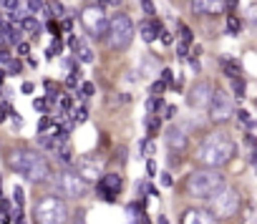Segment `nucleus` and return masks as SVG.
Returning <instances> with one entry per match:
<instances>
[{
	"label": "nucleus",
	"mask_w": 257,
	"mask_h": 224,
	"mask_svg": "<svg viewBox=\"0 0 257 224\" xmlns=\"http://www.w3.org/2000/svg\"><path fill=\"white\" fill-rule=\"evenodd\" d=\"M237 156V141L227 131H214L202 139L197 146V164L204 169H222Z\"/></svg>",
	"instance_id": "f257e3e1"
},
{
	"label": "nucleus",
	"mask_w": 257,
	"mask_h": 224,
	"mask_svg": "<svg viewBox=\"0 0 257 224\" xmlns=\"http://www.w3.org/2000/svg\"><path fill=\"white\" fill-rule=\"evenodd\" d=\"M8 166L16 174H21V176H26V179L36 181V184H41V181H46L51 176V164L46 161L43 154H38L33 149H16V151H11Z\"/></svg>",
	"instance_id": "f03ea898"
},
{
	"label": "nucleus",
	"mask_w": 257,
	"mask_h": 224,
	"mask_svg": "<svg viewBox=\"0 0 257 224\" xmlns=\"http://www.w3.org/2000/svg\"><path fill=\"white\" fill-rule=\"evenodd\" d=\"M224 186H227V181L219 174V169H197L187 179V194L194 199H204V201H209Z\"/></svg>",
	"instance_id": "7ed1b4c3"
},
{
	"label": "nucleus",
	"mask_w": 257,
	"mask_h": 224,
	"mask_svg": "<svg viewBox=\"0 0 257 224\" xmlns=\"http://www.w3.org/2000/svg\"><path fill=\"white\" fill-rule=\"evenodd\" d=\"M106 43L111 51H126L134 41V23L126 13H116L108 18V26H106V33H103Z\"/></svg>",
	"instance_id": "20e7f679"
},
{
	"label": "nucleus",
	"mask_w": 257,
	"mask_h": 224,
	"mask_svg": "<svg viewBox=\"0 0 257 224\" xmlns=\"http://www.w3.org/2000/svg\"><path fill=\"white\" fill-rule=\"evenodd\" d=\"M33 216L36 224H68L71 221V211L68 204L63 201V196H43L36 206H33Z\"/></svg>",
	"instance_id": "39448f33"
},
{
	"label": "nucleus",
	"mask_w": 257,
	"mask_h": 224,
	"mask_svg": "<svg viewBox=\"0 0 257 224\" xmlns=\"http://www.w3.org/2000/svg\"><path fill=\"white\" fill-rule=\"evenodd\" d=\"M53 184H56V191L66 199H83L88 194V181L81 179L76 174V169H61L56 176H53Z\"/></svg>",
	"instance_id": "423d86ee"
},
{
	"label": "nucleus",
	"mask_w": 257,
	"mask_h": 224,
	"mask_svg": "<svg viewBox=\"0 0 257 224\" xmlns=\"http://www.w3.org/2000/svg\"><path fill=\"white\" fill-rule=\"evenodd\" d=\"M207 111H209V121L212 124H227L234 116V96H229L222 88H217V91L212 88Z\"/></svg>",
	"instance_id": "0eeeda50"
},
{
	"label": "nucleus",
	"mask_w": 257,
	"mask_h": 224,
	"mask_svg": "<svg viewBox=\"0 0 257 224\" xmlns=\"http://www.w3.org/2000/svg\"><path fill=\"white\" fill-rule=\"evenodd\" d=\"M237 209H239V191H237V189L224 186L219 194H214V196L209 199V211H212L217 219H229V216L237 214Z\"/></svg>",
	"instance_id": "6e6552de"
},
{
	"label": "nucleus",
	"mask_w": 257,
	"mask_h": 224,
	"mask_svg": "<svg viewBox=\"0 0 257 224\" xmlns=\"http://www.w3.org/2000/svg\"><path fill=\"white\" fill-rule=\"evenodd\" d=\"M81 23H83V28L91 38L101 41L103 33H106V26H108V16L103 13L101 6H86L83 13H81Z\"/></svg>",
	"instance_id": "1a4fd4ad"
},
{
	"label": "nucleus",
	"mask_w": 257,
	"mask_h": 224,
	"mask_svg": "<svg viewBox=\"0 0 257 224\" xmlns=\"http://www.w3.org/2000/svg\"><path fill=\"white\" fill-rule=\"evenodd\" d=\"M73 169H76V174H78L81 179H86V181H98V176L103 174V166H101V161H98L96 156H81V159L73 164Z\"/></svg>",
	"instance_id": "9d476101"
},
{
	"label": "nucleus",
	"mask_w": 257,
	"mask_h": 224,
	"mask_svg": "<svg viewBox=\"0 0 257 224\" xmlns=\"http://www.w3.org/2000/svg\"><path fill=\"white\" fill-rule=\"evenodd\" d=\"M164 139H167V146H169L172 154H182L189 146V136H187V131L182 126H169L167 134H164Z\"/></svg>",
	"instance_id": "9b49d317"
},
{
	"label": "nucleus",
	"mask_w": 257,
	"mask_h": 224,
	"mask_svg": "<svg viewBox=\"0 0 257 224\" xmlns=\"http://www.w3.org/2000/svg\"><path fill=\"white\" fill-rule=\"evenodd\" d=\"M209 96H212V86H209L207 81H199V83H194V86L189 88L187 101H189V106H192V108H207Z\"/></svg>",
	"instance_id": "f8f14e48"
},
{
	"label": "nucleus",
	"mask_w": 257,
	"mask_h": 224,
	"mask_svg": "<svg viewBox=\"0 0 257 224\" xmlns=\"http://www.w3.org/2000/svg\"><path fill=\"white\" fill-rule=\"evenodd\" d=\"M96 184H98V191L103 194V199H106V201H113L116 194L121 191V184H123V181H121L118 174H101Z\"/></svg>",
	"instance_id": "ddd939ff"
},
{
	"label": "nucleus",
	"mask_w": 257,
	"mask_h": 224,
	"mask_svg": "<svg viewBox=\"0 0 257 224\" xmlns=\"http://www.w3.org/2000/svg\"><path fill=\"white\" fill-rule=\"evenodd\" d=\"M182 224H219V219H217L209 209H197V206H192V209H187V211L182 214Z\"/></svg>",
	"instance_id": "4468645a"
},
{
	"label": "nucleus",
	"mask_w": 257,
	"mask_h": 224,
	"mask_svg": "<svg viewBox=\"0 0 257 224\" xmlns=\"http://www.w3.org/2000/svg\"><path fill=\"white\" fill-rule=\"evenodd\" d=\"M189 3L197 16H212L222 8V0H189Z\"/></svg>",
	"instance_id": "2eb2a0df"
},
{
	"label": "nucleus",
	"mask_w": 257,
	"mask_h": 224,
	"mask_svg": "<svg viewBox=\"0 0 257 224\" xmlns=\"http://www.w3.org/2000/svg\"><path fill=\"white\" fill-rule=\"evenodd\" d=\"M157 31H162V21H149V23H142V38L147 43H154L157 41Z\"/></svg>",
	"instance_id": "dca6fc26"
},
{
	"label": "nucleus",
	"mask_w": 257,
	"mask_h": 224,
	"mask_svg": "<svg viewBox=\"0 0 257 224\" xmlns=\"http://www.w3.org/2000/svg\"><path fill=\"white\" fill-rule=\"evenodd\" d=\"M222 68H224V76H229V78H237V76H242V68H239V63H237V61H232V58H222Z\"/></svg>",
	"instance_id": "f3484780"
},
{
	"label": "nucleus",
	"mask_w": 257,
	"mask_h": 224,
	"mask_svg": "<svg viewBox=\"0 0 257 224\" xmlns=\"http://www.w3.org/2000/svg\"><path fill=\"white\" fill-rule=\"evenodd\" d=\"M53 151H56V159H58L61 164H66V166H68V164L73 161V159H71L73 154H71V149H68V144H58V146H56Z\"/></svg>",
	"instance_id": "a211bd4d"
},
{
	"label": "nucleus",
	"mask_w": 257,
	"mask_h": 224,
	"mask_svg": "<svg viewBox=\"0 0 257 224\" xmlns=\"http://www.w3.org/2000/svg\"><path fill=\"white\" fill-rule=\"evenodd\" d=\"M18 28H21L23 33H31V36L36 33V36H38V23H36V18H33V16H26V18L18 23Z\"/></svg>",
	"instance_id": "6ab92c4d"
},
{
	"label": "nucleus",
	"mask_w": 257,
	"mask_h": 224,
	"mask_svg": "<svg viewBox=\"0 0 257 224\" xmlns=\"http://www.w3.org/2000/svg\"><path fill=\"white\" fill-rule=\"evenodd\" d=\"M244 91H247V83H244V78H242V76L232 78V96H237V98H244Z\"/></svg>",
	"instance_id": "aec40b11"
},
{
	"label": "nucleus",
	"mask_w": 257,
	"mask_h": 224,
	"mask_svg": "<svg viewBox=\"0 0 257 224\" xmlns=\"http://www.w3.org/2000/svg\"><path fill=\"white\" fill-rule=\"evenodd\" d=\"M76 56H78V61H81V63H91V61H93L91 48H88V46H83V43H78V46H76Z\"/></svg>",
	"instance_id": "412c9836"
},
{
	"label": "nucleus",
	"mask_w": 257,
	"mask_h": 224,
	"mask_svg": "<svg viewBox=\"0 0 257 224\" xmlns=\"http://www.w3.org/2000/svg\"><path fill=\"white\" fill-rule=\"evenodd\" d=\"M159 119L154 116V114H149V119H147V136L149 139H157V131H159Z\"/></svg>",
	"instance_id": "4be33fe9"
},
{
	"label": "nucleus",
	"mask_w": 257,
	"mask_h": 224,
	"mask_svg": "<svg viewBox=\"0 0 257 224\" xmlns=\"http://www.w3.org/2000/svg\"><path fill=\"white\" fill-rule=\"evenodd\" d=\"M142 154H144L147 159H149V156H154V154H157V141L147 136V139L142 141Z\"/></svg>",
	"instance_id": "5701e85b"
},
{
	"label": "nucleus",
	"mask_w": 257,
	"mask_h": 224,
	"mask_svg": "<svg viewBox=\"0 0 257 224\" xmlns=\"http://www.w3.org/2000/svg\"><path fill=\"white\" fill-rule=\"evenodd\" d=\"M38 146H41V149H46V151H53V149L58 146V141H56V139H53V134H51V136H41Z\"/></svg>",
	"instance_id": "b1692460"
},
{
	"label": "nucleus",
	"mask_w": 257,
	"mask_h": 224,
	"mask_svg": "<svg viewBox=\"0 0 257 224\" xmlns=\"http://www.w3.org/2000/svg\"><path fill=\"white\" fill-rule=\"evenodd\" d=\"M227 31H229L232 36H237V33L242 31V23H239V18H234V16H229V18H227Z\"/></svg>",
	"instance_id": "393cba45"
},
{
	"label": "nucleus",
	"mask_w": 257,
	"mask_h": 224,
	"mask_svg": "<svg viewBox=\"0 0 257 224\" xmlns=\"http://www.w3.org/2000/svg\"><path fill=\"white\" fill-rule=\"evenodd\" d=\"M164 106V101L159 98V96H152L149 101H147V111H149V114H154V111H159Z\"/></svg>",
	"instance_id": "a878e982"
},
{
	"label": "nucleus",
	"mask_w": 257,
	"mask_h": 224,
	"mask_svg": "<svg viewBox=\"0 0 257 224\" xmlns=\"http://www.w3.org/2000/svg\"><path fill=\"white\" fill-rule=\"evenodd\" d=\"M46 8V3H43V0H28V13L33 16V13H41Z\"/></svg>",
	"instance_id": "bb28decb"
},
{
	"label": "nucleus",
	"mask_w": 257,
	"mask_h": 224,
	"mask_svg": "<svg viewBox=\"0 0 257 224\" xmlns=\"http://www.w3.org/2000/svg\"><path fill=\"white\" fill-rule=\"evenodd\" d=\"M86 119H88V111H86V108H83V106H81V108H76V111H73V121H76V124H83V121H86Z\"/></svg>",
	"instance_id": "cd10ccee"
},
{
	"label": "nucleus",
	"mask_w": 257,
	"mask_h": 224,
	"mask_svg": "<svg viewBox=\"0 0 257 224\" xmlns=\"http://www.w3.org/2000/svg\"><path fill=\"white\" fill-rule=\"evenodd\" d=\"M237 119H239L242 124H247V129L254 126V124H252V116H249V111H237Z\"/></svg>",
	"instance_id": "c85d7f7f"
},
{
	"label": "nucleus",
	"mask_w": 257,
	"mask_h": 224,
	"mask_svg": "<svg viewBox=\"0 0 257 224\" xmlns=\"http://www.w3.org/2000/svg\"><path fill=\"white\" fill-rule=\"evenodd\" d=\"M149 91H152V96H159V93H164V91H167V83H164V81H154Z\"/></svg>",
	"instance_id": "c756f323"
},
{
	"label": "nucleus",
	"mask_w": 257,
	"mask_h": 224,
	"mask_svg": "<svg viewBox=\"0 0 257 224\" xmlns=\"http://www.w3.org/2000/svg\"><path fill=\"white\" fill-rule=\"evenodd\" d=\"M179 31H182V43H187V46H189V43H192V38H194V36H192V31H189L187 26H179Z\"/></svg>",
	"instance_id": "7c9ffc66"
},
{
	"label": "nucleus",
	"mask_w": 257,
	"mask_h": 224,
	"mask_svg": "<svg viewBox=\"0 0 257 224\" xmlns=\"http://www.w3.org/2000/svg\"><path fill=\"white\" fill-rule=\"evenodd\" d=\"M147 174H149V179H154L157 176V161L149 156V161H147Z\"/></svg>",
	"instance_id": "2f4dec72"
},
{
	"label": "nucleus",
	"mask_w": 257,
	"mask_h": 224,
	"mask_svg": "<svg viewBox=\"0 0 257 224\" xmlns=\"http://www.w3.org/2000/svg\"><path fill=\"white\" fill-rule=\"evenodd\" d=\"M13 199H16L18 206L23 204V199H26V196H23V186H13Z\"/></svg>",
	"instance_id": "473e14b6"
},
{
	"label": "nucleus",
	"mask_w": 257,
	"mask_h": 224,
	"mask_svg": "<svg viewBox=\"0 0 257 224\" xmlns=\"http://www.w3.org/2000/svg\"><path fill=\"white\" fill-rule=\"evenodd\" d=\"M162 81H164L167 86H172V83H174V73H172L169 68H164V71H162Z\"/></svg>",
	"instance_id": "72a5a7b5"
},
{
	"label": "nucleus",
	"mask_w": 257,
	"mask_h": 224,
	"mask_svg": "<svg viewBox=\"0 0 257 224\" xmlns=\"http://www.w3.org/2000/svg\"><path fill=\"white\" fill-rule=\"evenodd\" d=\"M33 108L46 111V108H48V101H46V98H33Z\"/></svg>",
	"instance_id": "f704fd0d"
},
{
	"label": "nucleus",
	"mask_w": 257,
	"mask_h": 224,
	"mask_svg": "<svg viewBox=\"0 0 257 224\" xmlns=\"http://www.w3.org/2000/svg\"><path fill=\"white\" fill-rule=\"evenodd\" d=\"M142 8H144V11H147L149 16H154V13H157V11H154V3H152V0H142Z\"/></svg>",
	"instance_id": "c9c22d12"
},
{
	"label": "nucleus",
	"mask_w": 257,
	"mask_h": 224,
	"mask_svg": "<svg viewBox=\"0 0 257 224\" xmlns=\"http://www.w3.org/2000/svg\"><path fill=\"white\" fill-rule=\"evenodd\" d=\"M11 116H13V126H16V129H21V126H23V119H21V114H18V111H11Z\"/></svg>",
	"instance_id": "e433bc0d"
},
{
	"label": "nucleus",
	"mask_w": 257,
	"mask_h": 224,
	"mask_svg": "<svg viewBox=\"0 0 257 224\" xmlns=\"http://www.w3.org/2000/svg\"><path fill=\"white\" fill-rule=\"evenodd\" d=\"M3 6L8 11H16V8H21V0H3Z\"/></svg>",
	"instance_id": "4c0bfd02"
},
{
	"label": "nucleus",
	"mask_w": 257,
	"mask_h": 224,
	"mask_svg": "<svg viewBox=\"0 0 257 224\" xmlns=\"http://www.w3.org/2000/svg\"><path fill=\"white\" fill-rule=\"evenodd\" d=\"M21 68H23V66H21L18 61H8V71H11V73H21Z\"/></svg>",
	"instance_id": "58836bf2"
},
{
	"label": "nucleus",
	"mask_w": 257,
	"mask_h": 224,
	"mask_svg": "<svg viewBox=\"0 0 257 224\" xmlns=\"http://www.w3.org/2000/svg\"><path fill=\"white\" fill-rule=\"evenodd\" d=\"M81 91H83V96H93L96 86H93V83H83V86H81Z\"/></svg>",
	"instance_id": "ea45409f"
},
{
	"label": "nucleus",
	"mask_w": 257,
	"mask_h": 224,
	"mask_svg": "<svg viewBox=\"0 0 257 224\" xmlns=\"http://www.w3.org/2000/svg\"><path fill=\"white\" fill-rule=\"evenodd\" d=\"M164 114H167L164 119H174V116H177V106H167V111H164Z\"/></svg>",
	"instance_id": "a19ab883"
},
{
	"label": "nucleus",
	"mask_w": 257,
	"mask_h": 224,
	"mask_svg": "<svg viewBox=\"0 0 257 224\" xmlns=\"http://www.w3.org/2000/svg\"><path fill=\"white\" fill-rule=\"evenodd\" d=\"M162 41H164L167 46H172V43H174V38H172V33H167V31H162Z\"/></svg>",
	"instance_id": "79ce46f5"
},
{
	"label": "nucleus",
	"mask_w": 257,
	"mask_h": 224,
	"mask_svg": "<svg viewBox=\"0 0 257 224\" xmlns=\"http://www.w3.org/2000/svg\"><path fill=\"white\" fill-rule=\"evenodd\" d=\"M177 53H179V58H187V43H179L177 46Z\"/></svg>",
	"instance_id": "37998d69"
},
{
	"label": "nucleus",
	"mask_w": 257,
	"mask_h": 224,
	"mask_svg": "<svg viewBox=\"0 0 257 224\" xmlns=\"http://www.w3.org/2000/svg\"><path fill=\"white\" fill-rule=\"evenodd\" d=\"M162 184H164V186H172V184H174L172 174H162Z\"/></svg>",
	"instance_id": "c03bdc74"
},
{
	"label": "nucleus",
	"mask_w": 257,
	"mask_h": 224,
	"mask_svg": "<svg viewBox=\"0 0 257 224\" xmlns=\"http://www.w3.org/2000/svg\"><path fill=\"white\" fill-rule=\"evenodd\" d=\"M28 51H31V46H28V43H18V53H21V56H26Z\"/></svg>",
	"instance_id": "a18cd8bd"
},
{
	"label": "nucleus",
	"mask_w": 257,
	"mask_h": 224,
	"mask_svg": "<svg viewBox=\"0 0 257 224\" xmlns=\"http://www.w3.org/2000/svg\"><path fill=\"white\" fill-rule=\"evenodd\" d=\"M21 91H23V93H33V83H31V81H26V83L21 86Z\"/></svg>",
	"instance_id": "49530a36"
},
{
	"label": "nucleus",
	"mask_w": 257,
	"mask_h": 224,
	"mask_svg": "<svg viewBox=\"0 0 257 224\" xmlns=\"http://www.w3.org/2000/svg\"><path fill=\"white\" fill-rule=\"evenodd\" d=\"M189 66H192V71H194V73H199V61H197V58H192V61H189Z\"/></svg>",
	"instance_id": "de8ad7c7"
},
{
	"label": "nucleus",
	"mask_w": 257,
	"mask_h": 224,
	"mask_svg": "<svg viewBox=\"0 0 257 224\" xmlns=\"http://www.w3.org/2000/svg\"><path fill=\"white\" fill-rule=\"evenodd\" d=\"M0 61L8 63V61H11V53H8V51H0Z\"/></svg>",
	"instance_id": "09e8293b"
},
{
	"label": "nucleus",
	"mask_w": 257,
	"mask_h": 224,
	"mask_svg": "<svg viewBox=\"0 0 257 224\" xmlns=\"http://www.w3.org/2000/svg\"><path fill=\"white\" fill-rule=\"evenodd\" d=\"M61 106H63V108H71V106H73V101H71V98H68V96H66V98H63V101H61Z\"/></svg>",
	"instance_id": "8fccbe9b"
},
{
	"label": "nucleus",
	"mask_w": 257,
	"mask_h": 224,
	"mask_svg": "<svg viewBox=\"0 0 257 224\" xmlns=\"http://www.w3.org/2000/svg\"><path fill=\"white\" fill-rule=\"evenodd\" d=\"M48 126H51V121H48V119H41V131H46Z\"/></svg>",
	"instance_id": "3c124183"
},
{
	"label": "nucleus",
	"mask_w": 257,
	"mask_h": 224,
	"mask_svg": "<svg viewBox=\"0 0 257 224\" xmlns=\"http://www.w3.org/2000/svg\"><path fill=\"white\" fill-rule=\"evenodd\" d=\"M0 211H8V201L6 199H0Z\"/></svg>",
	"instance_id": "603ef678"
},
{
	"label": "nucleus",
	"mask_w": 257,
	"mask_h": 224,
	"mask_svg": "<svg viewBox=\"0 0 257 224\" xmlns=\"http://www.w3.org/2000/svg\"><path fill=\"white\" fill-rule=\"evenodd\" d=\"M157 224H169V221H167V216H159V219H157Z\"/></svg>",
	"instance_id": "864d4df0"
},
{
	"label": "nucleus",
	"mask_w": 257,
	"mask_h": 224,
	"mask_svg": "<svg viewBox=\"0 0 257 224\" xmlns=\"http://www.w3.org/2000/svg\"><path fill=\"white\" fill-rule=\"evenodd\" d=\"M3 78H6V71H0V83H3Z\"/></svg>",
	"instance_id": "5fc2aeb1"
}]
</instances>
